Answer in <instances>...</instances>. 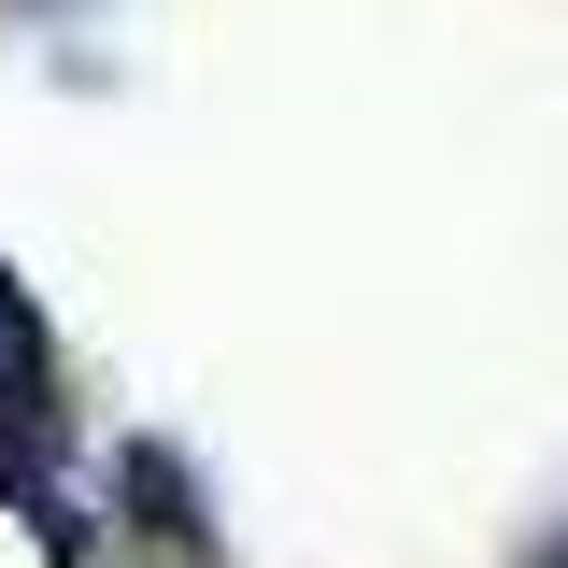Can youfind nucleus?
I'll return each mask as SVG.
<instances>
[{
	"mask_svg": "<svg viewBox=\"0 0 568 568\" xmlns=\"http://www.w3.org/2000/svg\"><path fill=\"white\" fill-rule=\"evenodd\" d=\"M129 526L142 540H156V555H213V497H200V469H185V455H171V440H129Z\"/></svg>",
	"mask_w": 568,
	"mask_h": 568,
	"instance_id": "f257e3e1",
	"label": "nucleus"
}]
</instances>
